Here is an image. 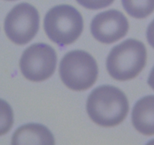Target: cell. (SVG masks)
Returning <instances> with one entry per match:
<instances>
[{"label": "cell", "mask_w": 154, "mask_h": 145, "mask_svg": "<svg viewBox=\"0 0 154 145\" xmlns=\"http://www.w3.org/2000/svg\"><path fill=\"white\" fill-rule=\"evenodd\" d=\"M90 119L102 127H114L126 118L129 110L128 100L119 88L102 85L93 90L86 103Z\"/></svg>", "instance_id": "obj_1"}, {"label": "cell", "mask_w": 154, "mask_h": 145, "mask_svg": "<svg viewBox=\"0 0 154 145\" xmlns=\"http://www.w3.org/2000/svg\"><path fill=\"white\" fill-rule=\"evenodd\" d=\"M146 62V50L143 42L127 39L111 50L106 60V69L118 81L134 79L143 70Z\"/></svg>", "instance_id": "obj_2"}, {"label": "cell", "mask_w": 154, "mask_h": 145, "mask_svg": "<svg viewBox=\"0 0 154 145\" xmlns=\"http://www.w3.org/2000/svg\"><path fill=\"white\" fill-rule=\"evenodd\" d=\"M62 82L72 91H82L91 88L97 78L96 60L88 52L75 50L66 53L60 63Z\"/></svg>", "instance_id": "obj_3"}, {"label": "cell", "mask_w": 154, "mask_h": 145, "mask_svg": "<svg viewBox=\"0 0 154 145\" xmlns=\"http://www.w3.org/2000/svg\"><path fill=\"white\" fill-rule=\"evenodd\" d=\"M44 29L50 39L60 45L73 43L83 30L82 14L74 7L59 5L47 12Z\"/></svg>", "instance_id": "obj_4"}, {"label": "cell", "mask_w": 154, "mask_h": 145, "mask_svg": "<svg viewBox=\"0 0 154 145\" xmlns=\"http://www.w3.org/2000/svg\"><path fill=\"white\" fill-rule=\"evenodd\" d=\"M39 14L36 8L28 3L15 5L7 14L4 29L7 37L16 45L30 42L38 32Z\"/></svg>", "instance_id": "obj_5"}, {"label": "cell", "mask_w": 154, "mask_h": 145, "mask_svg": "<svg viewBox=\"0 0 154 145\" xmlns=\"http://www.w3.org/2000/svg\"><path fill=\"white\" fill-rule=\"evenodd\" d=\"M57 54L47 44L32 45L23 51L20 60L22 74L32 82H42L51 77L55 70Z\"/></svg>", "instance_id": "obj_6"}, {"label": "cell", "mask_w": 154, "mask_h": 145, "mask_svg": "<svg viewBox=\"0 0 154 145\" xmlns=\"http://www.w3.org/2000/svg\"><path fill=\"white\" fill-rule=\"evenodd\" d=\"M128 20L117 10H108L97 14L91 23V32L96 40L101 43L117 42L127 34Z\"/></svg>", "instance_id": "obj_7"}, {"label": "cell", "mask_w": 154, "mask_h": 145, "mask_svg": "<svg viewBox=\"0 0 154 145\" xmlns=\"http://www.w3.org/2000/svg\"><path fill=\"white\" fill-rule=\"evenodd\" d=\"M131 120L133 126L140 134L154 135V95L146 96L136 103Z\"/></svg>", "instance_id": "obj_8"}, {"label": "cell", "mask_w": 154, "mask_h": 145, "mask_svg": "<svg viewBox=\"0 0 154 145\" xmlns=\"http://www.w3.org/2000/svg\"><path fill=\"white\" fill-rule=\"evenodd\" d=\"M12 144H54L51 131L39 124H27L20 127L12 136Z\"/></svg>", "instance_id": "obj_9"}, {"label": "cell", "mask_w": 154, "mask_h": 145, "mask_svg": "<svg viewBox=\"0 0 154 145\" xmlns=\"http://www.w3.org/2000/svg\"><path fill=\"white\" fill-rule=\"evenodd\" d=\"M126 12L131 17L143 19L154 11V0H122Z\"/></svg>", "instance_id": "obj_10"}, {"label": "cell", "mask_w": 154, "mask_h": 145, "mask_svg": "<svg viewBox=\"0 0 154 145\" xmlns=\"http://www.w3.org/2000/svg\"><path fill=\"white\" fill-rule=\"evenodd\" d=\"M14 123V113L11 106L0 99V136L7 134Z\"/></svg>", "instance_id": "obj_11"}, {"label": "cell", "mask_w": 154, "mask_h": 145, "mask_svg": "<svg viewBox=\"0 0 154 145\" xmlns=\"http://www.w3.org/2000/svg\"><path fill=\"white\" fill-rule=\"evenodd\" d=\"M76 2L90 10H97L110 5L114 0H76Z\"/></svg>", "instance_id": "obj_12"}, {"label": "cell", "mask_w": 154, "mask_h": 145, "mask_svg": "<svg viewBox=\"0 0 154 145\" xmlns=\"http://www.w3.org/2000/svg\"><path fill=\"white\" fill-rule=\"evenodd\" d=\"M146 38L149 45L154 48V20L149 25L146 31Z\"/></svg>", "instance_id": "obj_13"}, {"label": "cell", "mask_w": 154, "mask_h": 145, "mask_svg": "<svg viewBox=\"0 0 154 145\" xmlns=\"http://www.w3.org/2000/svg\"><path fill=\"white\" fill-rule=\"evenodd\" d=\"M148 84L154 90V67L152 68L150 74H149V79H148Z\"/></svg>", "instance_id": "obj_14"}, {"label": "cell", "mask_w": 154, "mask_h": 145, "mask_svg": "<svg viewBox=\"0 0 154 145\" xmlns=\"http://www.w3.org/2000/svg\"><path fill=\"white\" fill-rule=\"evenodd\" d=\"M6 1H14V0H6Z\"/></svg>", "instance_id": "obj_15"}]
</instances>
